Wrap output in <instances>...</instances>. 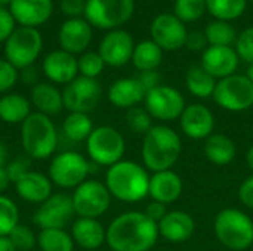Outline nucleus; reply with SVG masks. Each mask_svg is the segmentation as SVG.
Masks as SVG:
<instances>
[{"mask_svg":"<svg viewBox=\"0 0 253 251\" xmlns=\"http://www.w3.org/2000/svg\"><path fill=\"white\" fill-rule=\"evenodd\" d=\"M187 30L182 21L175 15L162 13L154 18L151 24V37L153 41L163 50H178L185 46Z\"/></svg>","mask_w":253,"mask_h":251,"instance_id":"15","label":"nucleus"},{"mask_svg":"<svg viewBox=\"0 0 253 251\" xmlns=\"http://www.w3.org/2000/svg\"><path fill=\"white\" fill-rule=\"evenodd\" d=\"M58 38L62 50L71 55L83 53L92 41V25L86 19L70 18L61 25Z\"/></svg>","mask_w":253,"mask_h":251,"instance_id":"21","label":"nucleus"},{"mask_svg":"<svg viewBox=\"0 0 253 251\" xmlns=\"http://www.w3.org/2000/svg\"><path fill=\"white\" fill-rule=\"evenodd\" d=\"M9 12L21 27L36 28L49 21L53 12L52 0H12Z\"/></svg>","mask_w":253,"mask_h":251,"instance_id":"20","label":"nucleus"},{"mask_svg":"<svg viewBox=\"0 0 253 251\" xmlns=\"http://www.w3.org/2000/svg\"><path fill=\"white\" fill-rule=\"evenodd\" d=\"M236 143L225 135L212 133L205 142V155L216 166L230 164L236 158Z\"/></svg>","mask_w":253,"mask_h":251,"instance_id":"29","label":"nucleus"},{"mask_svg":"<svg viewBox=\"0 0 253 251\" xmlns=\"http://www.w3.org/2000/svg\"><path fill=\"white\" fill-rule=\"evenodd\" d=\"M179 124L185 136L197 141L208 139L215 129V117L206 105L191 104L181 114Z\"/></svg>","mask_w":253,"mask_h":251,"instance_id":"17","label":"nucleus"},{"mask_svg":"<svg viewBox=\"0 0 253 251\" xmlns=\"http://www.w3.org/2000/svg\"><path fill=\"white\" fill-rule=\"evenodd\" d=\"M43 72L52 84H68L79 74V65L74 55L59 49L46 55L43 61Z\"/></svg>","mask_w":253,"mask_h":251,"instance_id":"18","label":"nucleus"},{"mask_svg":"<svg viewBox=\"0 0 253 251\" xmlns=\"http://www.w3.org/2000/svg\"><path fill=\"white\" fill-rule=\"evenodd\" d=\"M13 185L18 197L31 204H42L53 194V183L50 182L49 176L40 172L30 170L27 175L19 178Z\"/></svg>","mask_w":253,"mask_h":251,"instance_id":"22","label":"nucleus"},{"mask_svg":"<svg viewBox=\"0 0 253 251\" xmlns=\"http://www.w3.org/2000/svg\"><path fill=\"white\" fill-rule=\"evenodd\" d=\"M206 40L211 46H230L237 41L236 30L227 21H213L205 30Z\"/></svg>","mask_w":253,"mask_h":251,"instance_id":"35","label":"nucleus"},{"mask_svg":"<svg viewBox=\"0 0 253 251\" xmlns=\"http://www.w3.org/2000/svg\"><path fill=\"white\" fill-rule=\"evenodd\" d=\"M135 10L133 0H86V21L101 30H114L127 22Z\"/></svg>","mask_w":253,"mask_h":251,"instance_id":"9","label":"nucleus"},{"mask_svg":"<svg viewBox=\"0 0 253 251\" xmlns=\"http://www.w3.org/2000/svg\"><path fill=\"white\" fill-rule=\"evenodd\" d=\"M71 237L74 240V244H77L83 250L93 251L105 243L107 229H104L102 223L98 219L79 217L71 226Z\"/></svg>","mask_w":253,"mask_h":251,"instance_id":"25","label":"nucleus"},{"mask_svg":"<svg viewBox=\"0 0 253 251\" xmlns=\"http://www.w3.org/2000/svg\"><path fill=\"white\" fill-rule=\"evenodd\" d=\"M6 172L9 175V179L12 183H15L19 178H22L24 175H27L30 172V160L28 157H16L13 160H10L6 164Z\"/></svg>","mask_w":253,"mask_h":251,"instance_id":"43","label":"nucleus"},{"mask_svg":"<svg viewBox=\"0 0 253 251\" xmlns=\"http://www.w3.org/2000/svg\"><path fill=\"white\" fill-rule=\"evenodd\" d=\"M19 225V209L13 200L6 195H0V237H9V234Z\"/></svg>","mask_w":253,"mask_h":251,"instance_id":"36","label":"nucleus"},{"mask_svg":"<svg viewBox=\"0 0 253 251\" xmlns=\"http://www.w3.org/2000/svg\"><path fill=\"white\" fill-rule=\"evenodd\" d=\"M31 115V102L19 93L0 98V120L6 124H22Z\"/></svg>","mask_w":253,"mask_h":251,"instance_id":"28","label":"nucleus"},{"mask_svg":"<svg viewBox=\"0 0 253 251\" xmlns=\"http://www.w3.org/2000/svg\"><path fill=\"white\" fill-rule=\"evenodd\" d=\"M15 31V19L6 7H0V43H4Z\"/></svg>","mask_w":253,"mask_h":251,"instance_id":"44","label":"nucleus"},{"mask_svg":"<svg viewBox=\"0 0 253 251\" xmlns=\"http://www.w3.org/2000/svg\"><path fill=\"white\" fill-rule=\"evenodd\" d=\"M236 52H237L239 58H242L245 62L253 64V27L246 28L237 37Z\"/></svg>","mask_w":253,"mask_h":251,"instance_id":"41","label":"nucleus"},{"mask_svg":"<svg viewBox=\"0 0 253 251\" xmlns=\"http://www.w3.org/2000/svg\"><path fill=\"white\" fill-rule=\"evenodd\" d=\"M133 50L135 44L132 36L123 30H113L102 38L98 53L101 55L105 65L119 68L132 59Z\"/></svg>","mask_w":253,"mask_h":251,"instance_id":"16","label":"nucleus"},{"mask_svg":"<svg viewBox=\"0 0 253 251\" xmlns=\"http://www.w3.org/2000/svg\"><path fill=\"white\" fill-rule=\"evenodd\" d=\"M153 222L159 223L166 215H168V209H166V204H162V203H157V201H153L147 206L145 212H144Z\"/></svg>","mask_w":253,"mask_h":251,"instance_id":"48","label":"nucleus"},{"mask_svg":"<svg viewBox=\"0 0 253 251\" xmlns=\"http://www.w3.org/2000/svg\"><path fill=\"white\" fill-rule=\"evenodd\" d=\"M43 47L42 34L36 28L19 27L4 41V59L16 70L28 68L39 58Z\"/></svg>","mask_w":253,"mask_h":251,"instance_id":"8","label":"nucleus"},{"mask_svg":"<svg viewBox=\"0 0 253 251\" xmlns=\"http://www.w3.org/2000/svg\"><path fill=\"white\" fill-rule=\"evenodd\" d=\"M239 198H240L242 204H245L249 209H253V175L246 178L245 182L240 185Z\"/></svg>","mask_w":253,"mask_h":251,"instance_id":"46","label":"nucleus"},{"mask_svg":"<svg viewBox=\"0 0 253 251\" xmlns=\"http://www.w3.org/2000/svg\"><path fill=\"white\" fill-rule=\"evenodd\" d=\"M10 179H9V175L6 172V166L4 167H0V195H3V192L9 188L10 185Z\"/></svg>","mask_w":253,"mask_h":251,"instance_id":"50","label":"nucleus"},{"mask_svg":"<svg viewBox=\"0 0 253 251\" xmlns=\"http://www.w3.org/2000/svg\"><path fill=\"white\" fill-rule=\"evenodd\" d=\"M86 0H61V10L70 18H79L84 15Z\"/></svg>","mask_w":253,"mask_h":251,"instance_id":"45","label":"nucleus"},{"mask_svg":"<svg viewBox=\"0 0 253 251\" xmlns=\"http://www.w3.org/2000/svg\"><path fill=\"white\" fill-rule=\"evenodd\" d=\"M145 109L151 118L172 121L181 117L185 109V99L179 90L170 86H157L145 95Z\"/></svg>","mask_w":253,"mask_h":251,"instance_id":"14","label":"nucleus"},{"mask_svg":"<svg viewBox=\"0 0 253 251\" xmlns=\"http://www.w3.org/2000/svg\"><path fill=\"white\" fill-rule=\"evenodd\" d=\"M182 151L179 135L168 126H153L142 141V160L148 170L157 173L170 170Z\"/></svg>","mask_w":253,"mask_h":251,"instance_id":"2","label":"nucleus"},{"mask_svg":"<svg viewBox=\"0 0 253 251\" xmlns=\"http://www.w3.org/2000/svg\"><path fill=\"white\" fill-rule=\"evenodd\" d=\"M10 1H12V0H0V7H4V6L10 4Z\"/></svg>","mask_w":253,"mask_h":251,"instance_id":"55","label":"nucleus"},{"mask_svg":"<svg viewBox=\"0 0 253 251\" xmlns=\"http://www.w3.org/2000/svg\"><path fill=\"white\" fill-rule=\"evenodd\" d=\"M126 124L133 133H139V135H145L153 127L151 115L147 112V109L139 108V107H133V108L127 109Z\"/></svg>","mask_w":253,"mask_h":251,"instance_id":"40","label":"nucleus"},{"mask_svg":"<svg viewBox=\"0 0 253 251\" xmlns=\"http://www.w3.org/2000/svg\"><path fill=\"white\" fill-rule=\"evenodd\" d=\"M150 176L138 163L122 160L108 167L105 186L111 197L123 203H138L148 195Z\"/></svg>","mask_w":253,"mask_h":251,"instance_id":"3","label":"nucleus"},{"mask_svg":"<svg viewBox=\"0 0 253 251\" xmlns=\"http://www.w3.org/2000/svg\"><path fill=\"white\" fill-rule=\"evenodd\" d=\"M71 200L74 213L79 217L98 219L110 209L111 194L108 192L105 183L87 179L73 191Z\"/></svg>","mask_w":253,"mask_h":251,"instance_id":"11","label":"nucleus"},{"mask_svg":"<svg viewBox=\"0 0 253 251\" xmlns=\"http://www.w3.org/2000/svg\"><path fill=\"white\" fill-rule=\"evenodd\" d=\"M40 251H74V240L65 229H42L37 235Z\"/></svg>","mask_w":253,"mask_h":251,"instance_id":"33","label":"nucleus"},{"mask_svg":"<svg viewBox=\"0 0 253 251\" xmlns=\"http://www.w3.org/2000/svg\"><path fill=\"white\" fill-rule=\"evenodd\" d=\"M185 83L190 93L202 99L213 96L216 87V78L212 77L208 71H205L202 65H194L188 70Z\"/></svg>","mask_w":253,"mask_h":251,"instance_id":"31","label":"nucleus"},{"mask_svg":"<svg viewBox=\"0 0 253 251\" xmlns=\"http://www.w3.org/2000/svg\"><path fill=\"white\" fill-rule=\"evenodd\" d=\"M239 55L230 46H211L202 55V68L215 78H225L236 72Z\"/></svg>","mask_w":253,"mask_h":251,"instance_id":"19","label":"nucleus"},{"mask_svg":"<svg viewBox=\"0 0 253 251\" xmlns=\"http://www.w3.org/2000/svg\"><path fill=\"white\" fill-rule=\"evenodd\" d=\"M184 189L182 179L178 173L172 170L157 172L150 178L148 185V195L162 204H170L176 201Z\"/></svg>","mask_w":253,"mask_h":251,"instance_id":"24","label":"nucleus"},{"mask_svg":"<svg viewBox=\"0 0 253 251\" xmlns=\"http://www.w3.org/2000/svg\"><path fill=\"white\" fill-rule=\"evenodd\" d=\"M86 151L92 163L96 166L111 167L122 161L126 151L125 138L111 126H99L93 129L86 141Z\"/></svg>","mask_w":253,"mask_h":251,"instance_id":"7","label":"nucleus"},{"mask_svg":"<svg viewBox=\"0 0 253 251\" xmlns=\"http://www.w3.org/2000/svg\"><path fill=\"white\" fill-rule=\"evenodd\" d=\"M252 1H253V0H252Z\"/></svg>","mask_w":253,"mask_h":251,"instance_id":"57","label":"nucleus"},{"mask_svg":"<svg viewBox=\"0 0 253 251\" xmlns=\"http://www.w3.org/2000/svg\"><path fill=\"white\" fill-rule=\"evenodd\" d=\"M163 52L153 40H144L135 46L132 62L141 71H156V68L162 64Z\"/></svg>","mask_w":253,"mask_h":251,"instance_id":"30","label":"nucleus"},{"mask_svg":"<svg viewBox=\"0 0 253 251\" xmlns=\"http://www.w3.org/2000/svg\"><path fill=\"white\" fill-rule=\"evenodd\" d=\"M145 89L138 78H119L108 89V101L117 108H133L145 99Z\"/></svg>","mask_w":253,"mask_h":251,"instance_id":"27","label":"nucleus"},{"mask_svg":"<svg viewBox=\"0 0 253 251\" xmlns=\"http://www.w3.org/2000/svg\"><path fill=\"white\" fill-rule=\"evenodd\" d=\"M206 36L203 33H199V31H194V33H190L187 34V40H185V46L190 49V50H194V52H199V50H203L206 47Z\"/></svg>","mask_w":253,"mask_h":251,"instance_id":"47","label":"nucleus"},{"mask_svg":"<svg viewBox=\"0 0 253 251\" xmlns=\"http://www.w3.org/2000/svg\"><path fill=\"white\" fill-rule=\"evenodd\" d=\"M218 241L233 251L248 250L253 244V220L239 209H224L213 223Z\"/></svg>","mask_w":253,"mask_h":251,"instance_id":"5","label":"nucleus"},{"mask_svg":"<svg viewBox=\"0 0 253 251\" xmlns=\"http://www.w3.org/2000/svg\"><path fill=\"white\" fill-rule=\"evenodd\" d=\"M77 65H79V72L83 77L96 78L104 71L105 62L102 61V58L98 52H84L77 59Z\"/></svg>","mask_w":253,"mask_h":251,"instance_id":"38","label":"nucleus"},{"mask_svg":"<svg viewBox=\"0 0 253 251\" xmlns=\"http://www.w3.org/2000/svg\"><path fill=\"white\" fill-rule=\"evenodd\" d=\"M206 7L218 21H231L243 15L246 0H206Z\"/></svg>","mask_w":253,"mask_h":251,"instance_id":"34","label":"nucleus"},{"mask_svg":"<svg viewBox=\"0 0 253 251\" xmlns=\"http://www.w3.org/2000/svg\"><path fill=\"white\" fill-rule=\"evenodd\" d=\"M90 166L92 164L84 155L74 151H65L53 155L49 164L47 176L50 182L61 189H76L87 180V176L92 172Z\"/></svg>","mask_w":253,"mask_h":251,"instance_id":"6","label":"nucleus"},{"mask_svg":"<svg viewBox=\"0 0 253 251\" xmlns=\"http://www.w3.org/2000/svg\"><path fill=\"white\" fill-rule=\"evenodd\" d=\"M0 251H16L7 237H0Z\"/></svg>","mask_w":253,"mask_h":251,"instance_id":"52","label":"nucleus"},{"mask_svg":"<svg viewBox=\"0 0 253 251\" xmlns=\"http://www.w3.org/2000/svg\"><path fill=\"white\" fill-rule=\"evenodd\" d=\"M246 163H248V167L253 172V146L249 148V151L246 154Z\"/></svg>","mask_w":253,"mask_h":251,"instance_id":"53","label":"nucleus"},{"mask_svg":"<svg viewBox=\"0 0 253 251\" xmlns=\"http://www.w3.org/2000/svg\"><path fill=\"white\" fill-rule=\"evenodd\" d=\"M163 251H168V250H163Z\"/></svg>","mask_w":253,"mask_h":251,"instance_id":"56","label":"nucleus"},{"mask_svg":"<svg viewBox=\"0 0 253 251\" xmlns=\"http://www.w3.org/2000/svg\"><path fill=\"white\" fill-rule=\"evenodd\" d=\"M93 132V123L89 114L83 112H70L62 123V133L71 142L87 141L90 133Z\"/></svg>","mask_w":253,"mask_h":251,"instance_id":"32","label":"nucleus"},{"mask_svg":"<svg viewBox=\"0 0 253 251\" xmlns=\"http://www.w3.org/2000/svg\"><path fill=\"white\" fill-rule=\"evenodd\" d=\"M7 238L10 240L12 246L16 251H30L34 249V246H37V235L30 226L22 225V223H19L9 234Z\"/></svg>","mask_w":253,"mask_h":251,"instance_id":"39","label":"nucleus"},{"mask_svg":"<svg viewBox=\"0 0 253 251\" xmlns=\"http://www.w3.org/2000/svg\"><path fill=\"white\" fill-rule=\"evenodd\" d=\"M206 0H176L175 16L182 22H193L206 12Z\"/></svg>","mask_w":253,"mask_h":251,"instance_id":"37","label":"nucleus"},{"mask_svg":"<svg viewBox=\"0 0 253 251\" xmlns=\"http://www.w3.org/2000/svg\"><path fill=\"white\" fill-rule=\"evenodd\" d=\"M64 108L68 112L89 114L96 108L101 99V86L96 78L77 77L62 90Z\"/></svg>","mask_w":253,"mask_h":251,"instance_id":"12","label":"nucleus"},{"mask_svg":"<svg viewBox=\"0 0 253 251\" xmlns=\"http://www.w3.org/2000/svg\"><path fill=\"white\" fill-rule=\"evenodd\" d=\"M7 155H9L7 148H6V145L0 141V167H4V166L7 164Z\"/></svg>","mask_w":253,"mask_h":251,"instance_id":"51","label":"nucleus"},{"mask_svg":"<svg viewBox=\"0 0 253 251\" xmlns=\"http://www.w3.org/2000/svg\"><path fill=\"white\" fill-rule=\"evenodd\" d=\"M30 102L40 112L47 117L58 115L64 109L62 92L52 83H36L31 87Z\"/></svg>","mask_w":253,"mask_h":251,"instance_id":"26","label":"nucleus"},{"mask_svg":"<svg viewBox=\"0 0 253 251\" xmlns=\"http://www.w3.org/2000/svg\"><path fill=\"white\" fill-rule=\"evenodd\" d=\"M159 238L157 223L145 213L126 212L107 228L105 243L113 251H148Z\"/></svg>","mask_w":253,"mask_h":251,"instance_id":"1","label":"nucleus"},{"mask_svg":"<svg viewBox=\"0 0 253 251\" xmlns=\"http://www.w3.org/2000/svg\"><path fill=\"white\" fill-rule=\"evenodd\" d=\"M159 235H162L165 240L179 244L188 241L194 231H196V222L194 219L181 210L168 212V215L157 223Z\"/></svg>","mask_w":253,"mask_h":251,"instance_id":"23","label":"nucleus"},{"mask_svg":"<svg viewBox=\"0 0 253 251\" xmlns=\"http://www.w3.org/2000/svg\"><path fill=\"white\" fill-rule=\"evenodd\" d=\"M18 77V70L6 59H0V95L9 93V90L16 84Z\"/></svg>","mask_w":253,"mask_h":251,"instance_id":"42","label":"nucleus"},{"mask_svg":"<svg viewBox=\"0 0 253 251\" xmlns=\"http://www.w3.org/2000/svg\"><path fill=\"white\" fill-rule=\"evenodd\" d=\"M74 207L71 195L64 192L52 194L44 203L39 204L37 212L33 216L36 226L42 229H64L74 216Z\"/></svg>","mask_w":253,"mask_h":251,"instance_id":"13","label":"nucleus"},{"mask_svg":"<svg viewBox=\"0 0 253 251\" xmlns=\"http://www.w3.org/2000/svg\"><path fill=\"white\" fill-rule=\"evenodd\" d=\"M21 145L28 158H50L58 146V130L50 117L31 112L21 124Z\"/></svg>","mask_w":253,"mask_h":251,"instance_id":"4","label":"nucleus"},{"mask_svg":"<svg viewBox=\"0 0 253 251\" xmlns=\"http://www.w3.org/2000/svg\"><path fill=\"white\" fill-rule=\"evenodd\" d=\"M246 77L253 83V64H249V68L246 71Z\"/></svg>","mask_w":253,"mask_h":251,"instance_id":"54","label":"nucleus"},{"mask_svg":"<svg viewBox=\"0 0 253 251\" xmlns=\"http://www.w3.org/2000/svg\"><path fill=\"white\" fill-rule=\"evenodd\" d=\"M213 101L227 111H246L253 105V83L242 74L221 78L216 83Z\"/></svg>","mask_w":253,"mask_h":251,"instance_id":"10","label":"nucleus"},{"mask_svg":"<svg viewBox=\"0 0 253 251\" xmlns=\"http://www.w3.org/2000/svg\"><path fill=\"white\" fill-rule=\"evenodd\" d=\"M138 80H139V83L142 84V87L145 89L147 93L150 90L156 89L157 86H160V75L156 71H144V72H141Z\"/></svg>","mask_w":253,"mask_h":251,"instance_id":"49","label":"nucleus"}]
</instances>
